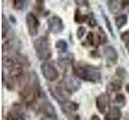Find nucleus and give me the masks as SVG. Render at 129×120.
<instances>
[{
	"mask_svg": "<svg viewBox=\"0 0 129 120\" xmlns=\"http://www.w3.org/2000/svg\"><path fill=\"white\" fill-rule=\"evenodd\" d=\"M104 18H105V21H106L107 26L108 27L109 30H110V31L111 32V34H113V31H112V27H111V23H110V22H109V20H108L107 17V16L105 15V14H104Z\"/></svg>",
	"mask_w": 129,
	"mask_h": 120,
	"instance_id": "27",
	"label": "nucleus"
},
{
	"mask_svg": "<svg viewBox=\"0 0 129 120\" xmlns=\"http://www.w3.org/2000/svg\"><path fill=\"white\" fill-rule=\"evenodd\" d=\"M126 90L128 92V94H129V83L127 85V86H126Z\"/></svg>",
	"mask_w": 129,
	"mask_h": 120,
	"instance_id": "30",
	"label": "nucleus"
},
{
	"mask_svg": "<svg viewBox=\"0 0 129 120\" xmlns=\"http://www.w3.org/2000/svg\"><path fill=\"white\" fill-rule=\"evenodd\" d=\"M96 107L101 114H105L108 111L107 109L110 106L111 98L108 93H101L96 98Z\"/></svg>",
	"mask_w": 129,
	"mask_h": 120,
	"instance_id": "7",
	"label": "nucleus"
},
{
	"mask_svg": "<svg viewBox=\"0 0 129 120\" xmlns=\"http://www.w3.org/2000/svg\"><path fill=\"white\" fill-rule=\"evenodd\" d=\"M104 57L106 59V65L108 67H111L112 66H115L117 63L118 60V53L117 50L115 49L114 46H107L104 48L103 50Z\"/></svg>",
	"mask_w": 129,
	"mask_h": 120,
	"instance_id": "9",
	"label": "nucleus"
},
{
	"mask_svg": "<svg viewBox=\"0 0 129 120\" xmlns=\"http://www.w3.org/2000/svg\"><path fill=\"white\" fill-rule=\"evenodd\" d=\"M25 3H27V2L25 1H22V0H15L13 2V6L14 8L16 10H22L25 6Z\"/></svg>",
	"mask_w": 129,
	"mask_h": 120,
	"instance_id": "22",
	"label": "nucleus"
},
{
	"mask_svg": "<svg viewBox=\"0 0 129 120\" xmlns=\"http://www.w3.org/2000/svg\"><path fill=\"white\" fill-rule=\"evenodd\" d=\"M67 117L69 118V120H81L79 115L76 114H71L67 115Z\"/></svg>",
	"mask_w": 129,
	"mask_h": 120,
	"instance_id": "26",
	"label": "nucleus"
},
{
	"mask_svg": "<svg viewBox=\"0 0 129 120\" xmlns=\"http://www.w3.org/2000/svg\"><path fill=\"white\" fill-rule=\"evenodd\" d=\"M41 73L43 77L49 82H53L59 77L56 68L49 62H44L41 65Z\"/></svg>",
	"mask_w": 129,
	"mask_h": 120,
	"instance_id": "5",
	"label": "nucleus"
},
{
	"mask_svg": "<svg viewBox=\"0 0 129 120\" xmlns=\"http://www.w3.org/2000/svg\"><path fill=\"white\" fill-rule=\"evenodd\" d=\"M33 46L36 54V57L41 61H47L52 57V52L48 39L44 37H40L36 38Z\"/></svg>",
	"mask_w": 129,
	"mask_h": 120,
	"instance_id": "3",
	"label": "nucleus"
},
{
	"mask_svg": "<svg viewBox=\"0 0 129 120\" xmlns=\"http://www.w3.org/2000/svg\"><path fill=\"white\" fill-rule=\"evenodd\" d=\"M120 38L126 43H128L129 42V30H126V31H124L123 33L121 34Z\"/></svg>",
	"mask_w": 129,
	"mask_h": 120,
	"instance_id": "24",
	"label": "nucleus"
},
{
	"mask_svg": "<svg viewBox=\"0 0 129 120\" xmlns=\"http://www.w3.org/2000/svg\"><path fill=\"white\" fill-rule=\"evenodd\" d=\"M39 112L45 116V118H53L56 120V112L53 105L49 101H43L40 104Z\"/></svg>",
	"mask_w": 129,
	"mask_h": 120,
	"instance_id": "10",
	"label": "nucleus"
},
{
	"mask_svg": "<svg viewBox=\"0 0 129 120\" xmlns=\"http://www.w3.org/2000/svg\"><path fill=\"white\" fill-rule=\"evenodd\" d=\"M58 58V64L61 68H66L68 66L71 65L74 62V55L68 52L60 53Z\"/></svg>",
	"mask_w": 129,
	"mask_h": 120,
	"instance_id": "12",
	"label": "nucleus"
},
{
	"mask_svg": "<svg viewBox=\"0 0 129 120\" xmlns=\"http://www.w3.org/2000/svg\"><path fill=\"white\" fill-rule=\"evenodd\" d=\"M60 104V108H61L62 111L64 112V114H66V115L74 114L75 112L78 110V104L75 102L66 101Z\"/></svg>",
	"mask_w": 129,
	"mask_h": 120,
	"instance_id": "13",
	"label": "nucleus"
},
{
	"mask_svg": "<svg viewBox=\"0 0 129 120\" xmlns=\"http://www.w3.org/2000/svg\"><path fill=\"white\" fill-rule=\"evenodd\" d=\"M42 120H56V119H53V118H44Z\"/></svg>",
	"mask_w": 129,
	"mask_h": 120,
	"instance_id": "29",
	"label": "nucleus"
},
{
	"mask_svg": "<svg viewBox=\"0 0 129 120\" xmlns=\"http://www.w3.org/2000/svg\"><path fill=\"white\" fill-rule=\"evenodd\" d=\"M123 2H119V1H109L107 2V6L109 10L112 13H118L123 7L124 5Z\"/></svg>",
	"mask_w": 129,
	"mask_h": 120,
	"instance_id": "16",
	"label": "nucleus"
},
{
	"mask_svg": "<svg viewBox=\"0 0 129 120\" xmlns=\"http://www.w3.org/2000/svg\"><path fill=\"white\" fill-rule=\"evenodd\" d=\"M74 71L78 78L86 82H98L101 79V73L98 68L88 64H79L74 67Z\"/></svg>",
	"mask_w": 129,
	"mask_h": 120,
	"instance_id": "2",
	"label": "nucleus"
},
{
	"mask_svg": "<svg viewBox=\"0 0 129 120\" xmlns=\"http://www.w3.org/2000/svg\"><path fill=\"white\" fill-rule=\"evenodd\" d=\"M20 98L25 104H31L40 95V81L35 72L28 73L20 79Z\"/></svg>",
	"mask_w": 129,
	"mask_h": 120,
	"instance_id": "1",
	"label": "nucleus"
},
{
	"mask_svg": "<svg viewBox=\"0 0 129 120\" xmlns=\"http://www.w3.org/2000/svg\"><path fill=\"white\" fill-rule=\"evenodd\" d=\"M115 104V106L117 107H123L127 103V100L126 98H125V95L123 94H117L115 98V101H114Z\"/></svg>",
	"mask_w": 129,
	"mask_h": 120,
	"instance_id": "19",
	"label": "nucleus"
},
{
	"mask_svg": "<svg viewBox=\"0 0 129 120\" xmlns=\"http://www.w3.org/2000/svg\"><path fill=\"white\" fill-rule=\"evenodd\" d=\"M48 28L52 34H59L64 30L62 19L56 15H53L48 19Z\"/></svg>",
	"mask_w": 129,
	"mask_h": 120,
	"instance_id": "8",
	"label": "nucleus"
},
{
	"mask_svg": "<svg viewBox=\"0 0 129 120\" xmlns=\"http://www.w3.org/2000/svg\"><path fill=\"white\" fill-rule=\"evenodd\" d=\"M115 26L118 29H121L123 27L127 22V16L126 14H120L115 18Z\"/></svg>",
	"mask_w": 129,
	"mask_h": 120,
	"instance_id": "18",
	"label": "nucleus"
},
{
	"mask_svg": "<svg viewBox=\"0 0 129 120\" xmlns=\"http://www.w3.org/2000/svg\"><path fill=\"white\" fill-rule=\"evenodd\" d=\"M106 41L107 36L101 27H99L98 33H94V32L90 31L89 32L88 35L86 36V42L91 46H98L100 44L106 42Z\"/></svg>",
	"mask_w": 129,
	"mask_h": 120,
	"instance_id": "4",
	"label": "nucleus"
},
{
	"mask_svg": "<svg viewBox=\"0 0 129 120\" xmlns=\"http://www.w3.org/2000/svg\"><path fill=\"white\" fill-rule=\"evenodd\" d=\"M122 81L119 79H113L107 84V89L108 92H117L122 88Z\"/></svg>",
	"mask_w": 129,
	"mask_h": 120,
	"instance_id": "15",
	"label": "nucleus"
},
{
	"mask_svg": "<svg viewBox=\"0 0 129 120\" xmlns=\"http://www.w3.org/2000/svg\"><path fill=\"white\" fill-rule=\"evenodd\" d=\"M86 32V29L84 26L78 27V30H77V38L78 39H81L85 35Z\"/></svg>",
	"mask_w": 129,
	"mask_h": 120,
	"instance_id": "23",
	"label": "nucleus"
},
{
	"mask_svg": "<svg viewBox=\"0 0 129 120\" xmlns=\"http://www.w3.org/2000/svg\"><path fill=\"white\" fill-rule=\"evenodd\" d=\"M89 20V15L83 14L79 9H77L74 13V21L77 23H83L88 22Z\"/></svg>",
	"mask_w": 129,
	"mask_h": 120,
	"instance_id": "17",
	"label": "nucleus"
},
{
	"mask_svg": "<svg viewBox=\"0 0 129 120\" xmlns=\"http://www.w3.org/2000/svg\"><path fill=\"white\" fill-rule=\"evenodd\" d=\"M25 21L29 34L31 36H35L37 34L40 27V22L37 17L32 12H30L27 14Z\"/></svg>",
	"mask_w": 129,
	"mask_h": 120,
	"instance_id": "6",
	"label": "nucleus"
},
{
	"mask_svg": "<svg viewBox=\"0 0 129 120\" xmlns=\"http://www.w3.org/2000/svg\"><path fill=\"white\" fill-rule=\"evenodd\" d=\"M23 115V109L19 104H14L6 117V120H20Z\"/></svg>",
	"mask_w": 129,
	"mask_h": 120,
	"instance_id": "11",
	"label": "nucleus"
},
{
	"mask_svg": "<svg viewBox=\"0 0 129 120\" xmlns=\"http://www.w3.org/2000/svg\"><path fill=\"white\" fill-rule=\"evenodd\" d=\"M121 118H122V114H121L120 109L115 106L109 108L105 115L104 120H120Z\"/></svg>",
	"mask_w": 129,
	"mask_h": 120,
	"instance_id": "14",
	"label": "nucleus"
},
{
	"mask_svg": "<svg viewBox=\"0 0 129 120\" xmlns=\"http://www.w3.org/2000/svg\"><path fill=\"white\" fill-rule=\"evenodd\" d=\"M91 120H100V118L98 115H93L91 117Z\"/></svg>",
	"mask_w": 129,
	"mask_h": 120,
	"instance_id": "28",
	"label": "nucleus"
},
{
	"mask_svg": "<svg viewBox=\"0 0 129 120\" xmlns=\"http://www.w3.org/2000/svg\"><path fill=\"white\" fill-rule=\"evenodd\" d=\"M88 22H89V26H90L91 27H94V26L97 25L96 20H95L94 17L93 15H89Z\"/></svg>",
	"mask_w": 129,
	"mask_h": 120,
	"instance_id": "25",
	"label": "nucleus"
},
{
	"mask_svg": "<svg viewBox=\"0 0 129 120\" xmlns=\"http://www.w3.org/2000/svg\"><path fill=\"white\" fill-rule=\"evenodd\" d=\"M55 46H56V49L60 51V53H64V52H66V50H67L68 43L66 40L59 39L56 42Z\"/></svg>",
	"mask_w": 129,
	"mask_h": 120,
	"instance_id": "21",
	"label": "nucleus"
},
{
	"mask_svg": "<svg viewBox=\"0 0 129 120\" xmlns=\"http://www.w3.org/2000/svg\"><path fill=\"white\" fill-rule=\"evenodd\" d=\"M2 34H3V38H4L8 34L9 31L11 30V26L9 25V22L7 20L5 15H3V18H2Z\"/></svg>",
	"mask_w": 129,
	"mask_h": 120,
	"instance_id": "20",
	"label": "nucleus"
}]
</instances>
